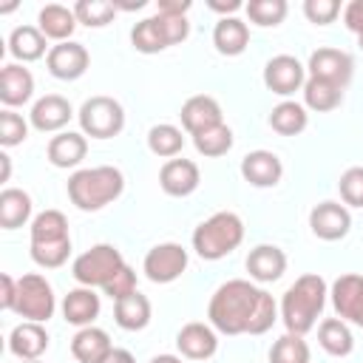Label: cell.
<instances>
[{"instance_id": "5", "label": "cell", "mask_w": 363, "mask_h": 363, "mask_svg": "<svg viewBox=\"0 0 363 363\" xmlns=\"http://www.w3.org/2000/svg\"><path fill=\"white\" fill-rule=\"evenodd\" d=\"M244 241V221L233 210H218L193 230V250L204 261L227 258Z\"/></svg>"}, {"instance_id": "20", "label": "cell", "mask_w": 363, "mask_h": 363, "mask_svg": "<svg viewBox=\"0 0 363 363\" xmlns=\"http://www.w3.org/2000/svg\"><path fill=\"white\" fill-rule=\"evenodd\" d=\"M241 176L252 187H275L284 176V164L272 150H250L241 159Z\"/></svg>"}, {"instance_id": "21", "label": "cell", "mask_w": 363, "mask_h": 363, "mask_svg": "<svg viewBox=\"0 0 363 363\" xmlns=\"http://www.w3.org/2000/svg\"><path fill=\"white\" fill-rule=\"evenodd\" d=\"M247 272L258 284H272L286 272V252L275 244H258L247 255Z\"/></svg>"}, {"instance_id": "42", "label": "cell", "mask_w": 363, "mask_h": 363, "mask_svg": "<svg viewBox=\"0 0 363 363\" xmlns=\"http://www.w3.org/2000/svg\"><path fill=\"white\" fill-rule=\"evenodd\" d=\"M303 14L315 26H329L340 14V3L337 0H303Z\"/></svg>"}, {"instance_id": "16", "label": "cell", "mask_w": 363, "mask_h": 363, "mask_svg": "<svg viewBox=\"0 0 363 363\" xmlns=\"http://www.w3.org/2000/svg\"><path fill=\"white\" fill-rule=\"evenodd\" d=\"M176 349L182 352V357H187L193 363H201V360H210L218 352V335H216V329L210 323L190 320V323H184L179 329Z\"/></svg>"}, {"instance_id": "37", "label": "cell", "mask_w": 363, "mask_h": 363, "mask_svg": "<svg viewBox=\"0 0 363 363\" xmlns=\"http://www.w3.org/2000/svg\"><path fill=\"white\" fill-rule=\"evenodd\" d=\"M193 147L207 159H218L233 147V130L224 122L216 125V128H207V130L193 136Z\"/></svg>"}, {"instance_id": "29", "label": "cell", "mask_w": 363, "mask_h": 363, "mask_svg": "<svg viewBox=\"0 0 363 363\" xmlns=\"http://www.w3.org/2000/svg\"><path fill=\"white\" fill-rule=\"evenodd\" d=\"M111 349H113V343H111L108 332L99 326H82L71 337V354L77 363H99Z\"/></svg>"}, {"instance_id": "48", "label": "cell", "mask_w": 363, "mask_h": 363, "mask_svg": "<svg viewBox=\"0 0 363 363\" xmlns=\"http://www.w3.org/2000/svg\"><path fill=\"white\" fill-rule=\"evenodd\" d=\"M99 363H136V360H133V354H130L128 349H116V346H113Z\"/></svg>"}, {"instance_id": "23", "label": "cell", "mask_w": 363, "mask_h": 363, "mask_svg": "<svg viewBox=\"0 0 363 363\" xmlns=\"http://www.w3.org/2000/svg\"><path fill=\"white\" fill-rule=\"evenodd\" d=\"M34 96V77L28 68H23L20 62H9L0 71V102L6 108H17L26 105Z\"/></svg>"}, {"instance_id": "30", "label": "cell", "mask_w": 363, "mask_h": 363, "mask_svg": "<svg viewBox=\"0 0 363 363\" xmlns=\"http://www.w3.org/2000/svg\"><path fill=\"white\" fill-rule=\"evenodd\" d=\"M213 45L224 57H238L250 45V28L238 17H221L213 28Z\"/></svg>"}, {"instance_id": "46", "label": "cell", "mask_w": 363, "mask_h": 363, "mask_svg": "<svg viewBox=\"0 0 363 363\" xmlns=\"http://www.w3.org/2000/svg\"><path fill=\"white\" fill-rule=\"evenodd\" d=\"M190 0H159L156 3V11L159 14H170V17H187L190 11Z\"/></svg>"}, {"instance_id": "32", "label": "cell", "mask_w": 363, "mask_h": 363, "mask_svg": "<svg viewBox=\"0 0 363 363\" xmlns=\"http://www.w3.org/2000/svg\"><path fill=\"white\" fill-rule=\"evenodd\" d=\"M306 125H309V113L295 99H284L269 111V128L281 136H298L306 130Z\"/></svg>"}, {"instance_id": "38", "label": "cell", "mask_w": 363, "mask_h": 363, "mask_svg": "<svg viewBox=\"0 0 363 363\" xmlns=\"http://www.w3.org/2000/svg\"><path fill=\"white\" fill-rule=\"evenodd\" d=\"M244 11H247L250 23H255L261 28H275L284 23L289 6H286V0H250L244 6Z\"/></svg>"}, {"instance_id": "8", "label": "cell", "mask_w": 363, "mask_h": 363, "mask_svg": "<svg viewBox=\"0 0 363 363\" xmlns=\"http://www.w3.org/2000/svg\"><path fill=\"white\" fill-rule=\"evenodd\" d=\"M125 267V258L122 252L113 247V244H94L91 250L79 252L71 264V275L79 286H105L119 269Z\"/></svg>"}, {"instance_id": "18", "label": "cell", "mask_w": 363, "mask_h": 363, "mask_svg": "<svg viewBox=\"0 0 363 363\" xmlns=\"http://www.w3.org/2000/svg\"><path fill=\"white\" fill-rule=\"evenodd\" d=\"M199 182H201V173H199V164L190 162V159H167L159 170V187L173 196V199H184L190 193L199 190Z\"/></svg>"}, {"instance_id": "7", "label": "cell", "mask_w": 363, "mask_h": 363, "mask_svg": "<svg viewBox=\"0 0 363 363\" xmlns=\"http://www.w3.org/2000/svg\"><path fill=\"white\" fill-rule=\"evenodd\" d=\"M77 119H79V133L91 139H113L125 128V108L113 96L96 94L79 105Z\"/></svg>"}, {"instance_id": "24", "label": "cell", "mask_w": 363, "mask_h": 363, "mask_svg": "<svg viewBox=\"0 0 363 363\" xmlns=\"http://www.w3.org/2000/svg\"><path fill=\"white\" fill-rule=\"evenodd\" d=\"M88 153V139L85 133H77V130H62L57 136H51L48 147H45V156L54 167H77Z\"/></svg>"}, {"instance_id": "10", "label": "cell", "mask_w": 363, "mask_h": 363, "mask_svg": "<svg viewBox=\"0 0 363 363\" xmlns=\"http://www.w3.org/2000/svg\"><path fill=\"white\" fill-rule=\"evenodd\" d=\"M187 264H190L187 250L176 241H164V244H156L147 250V255L142 261V272L153 284H173L176 278H182Z\"/></svg>"}, {"instance_id": "26", "label": "cell", "mask_w": 363, "mask_h": 363, "mask_svg": "<svg viewBox=\"0 0 363 363\" xmlns=\"http://www.w3.org/2000/svg\"><path fill=\"white\" fill-rule=\"evenodd\" d=\"M37 28L45 34V40H54V43H68L74 28H77V14L74 9L68 6H60V3H48L40 9L37 14Z\"/></svg>"}, {"instance_id": "36", "label": "cell", "mask_w": 363, "mask_h": 363, "mask_svg": "<svg viewBox=\"0 0 363 363\" xmlns=\"http://www.w3.org/2000/svg\"><path fill=\"white\" fill-rule=\"evenodd\" d=\"M309 343L303 340V335L292 332H284L269 349V363H309Z\"/></svg>"}, {"instance_id": "9", "label": "cell", "mask_w": 363, "mask_h": 363, "mask_svg": "<svg viewBox=\"0 0 363 363\" xmlns=\"http://www.w3.org/2000/svg\"><path fill=\"white\" fill-rule=\"evenodd\" d=\"M57 309L54 301V289L51 284L40 275V272H26L17 278V303L14 312L23 320H34V323H45Z\"/></svg>"}, {"instance_id": "45", "label": "cell", "mask_w": 363, "mask_h": 363, "mask_svg": "<svg viewBox=\"0 0 363 363\" xmlns=\"http://www.w3.org/2000/svg\"><path fill=\"white\" fill-rule=\"evenodd\" d=\"M14 303H17V278L3 272L0 275V309L14 312Z\"/></svg>"}, {"instance_id": "4", "label": "cell", "mask_w": 363, "mask_h": 363, "mask_svg": "<svg viewBox=\"0 0 363 363\" xmlns=\"http://www.w3.org/2000/svg\"><path fill=\"white\" fill-rule=\"evenodd\" d=\"M71 255L68 218L60 210H43L31 218V261L43 269H57Z\"/></svg>"}, {"instance_id": "14", "label": "cell", "mask_w": 363, "mask_h": 363, "mask_svg": "<svg viewBox=\"0 0 363 363\" xmlns=\"http://www.w3.org/2000/svg\"><path fill=\"white\" fill-rule=\"evenodd\" d=\"M309 230L320 241H340L352 230V213L340 201H320L309 210Z\"/></svg>"}, {"instance_id": "22", "label": "cell", "mask_w": 363, "mask_h": 363, "mask_svg": "<svg viewBox=\"0 0 363 363\" xmlns=\"http://www.w3.org/2000/svg\"><path fill=\"white\" fill-rule=\"evenodd\" d=\"M45 349H48V332L43 323L23 320L9 335V352L17 360H40Z\"/></svg>"}, {"instance_id": "19", "label": "cell", "mask_w": 363, "mask_h": 363, "mask_svg": "<svg viewBox=\"0 0 363 363\" xmlns=\"http://www.w3.org/2000/svg\"><path fill=\"white\" fill-rule=\"evenodd\" d=\"M179 119H182V128H184L190 136H196V133H201V130L216 128V125L224 122L221 105H218V99L210 96V94H196V96H190V99L182 105Z\"/></svg>"}, {"instance_id": "50", "label": "cell", "mask_w": 363, "mask_h": 363, "mask_svg": "<svg viewBox=\"0 0 363 363\" xmlns=\"http://www.w3.org/2000/svg\"><path fill=\"white\" fill-rule=\"evenodd\" d=\"M150 363H182V357H176V354H156V357H150Z\"/></svg>"}, {"instance_id": "2", "label": "cell", "mask_w": 363, "mask_h": 363, "mask_svg": "<svg viewBox=\"0 0 363 363\" xmlns=\"http://www.w3.org/2000/svg\"><path fill=\"white\" fill-rule=\"evenodd\" d=\"M326 295L329 286L318 272H306L301 275L281 298V320L286 326V332L292 335H306L309 329H315L323 306H326Z\"/></svg>"}, {"instance_id": "13", "label": "cell", "mask_w": 363, "mask_h": 363, "mask_svg": "<svg viewBox=\"0 0 363 363\" xmlns=\"http://www.w3.org/2000/svg\"><path fill=\"white\" fill-rule=\"evenodd\" d=\"M329 295L337 318L363 329V272H346L335 278Z\"/></svg>"}, {"instance_id": "34", "label": "cell", "mask_w": 363, "mask_h": 363, "mask_svg": "<svg viewBox=\"0 0 363 363\" xmlns=\"http://www.w3.org/2000/svg\"><path fill=\"white\" fill-rule=\"evenodd\" d=\"M343 102V88L323 82V79H306L303 82V108L315 113H329Z\"/></svg>"}, {"instance_id": "40", "label": "cell", "mask_w": 363, "mask_h": 363, "mask_svg": "<svg viewBox=\"0 0 363 363\" xmlns=\"http://www.w3.org/2000/svg\"><path fill=\"white\" fill-rule=\"evenodd\" d=\"M26 139H28V122L17 111L3 108L0 111V145L14 147V145H23Z\"/></svg>"}, {"instance_id": "12", "label": "cell", "mask_w": 363, "mask_h": 363, "mask_svg": "<svg viewBox=\"0 0 363 363\" xmlns=\"http://www.w3.org/2000/svg\"><path fill=\"white\" fill-rule=\"evenodd\" d=\"M306 82V65H301L292 54H275L264 65V85L278 96H292L295 91H303Z\"/></svg>"}, {"instance_id": "17", "label": "cell", "mask_w": 363, "mask_h": 363, "mask_svg": "<svg viewBox=\"0 0 363 363\" xmlns=\"http://www.w3.org/2000/svg\"><path fill=\"white\" fill-rule=\"evenodd\" d=\"M74 116V108L65 96L60 94H45L40 96L34 105H31V113H28V122L34 130L40 133H62V128L71 122Z\"/></svg>"}, {"instance_id": "44", "label": "cell", "mask_w": 363, "mask_h": 363, "mask_svg": "<svg viewBox=\"0 0 363 363\" xmlns=\"http://www.w3.org/2000/svg\"><path fill=\"white\" fill-rule=\"evenodd\" d=\"M343 26H346L352 34L363 37V0L346 3V9H343Z\"/></svg>"}, {"instance_id": "1", "label": "cell", "mask_w": 363, "mask_h": 363, "mask_svg": "<svg viewBox=\"0 0 363 363\" xmlns=\"http://www.w3.org/2000/svg\"><path fill=\"white\" fill-rule=\"evenodd\" d=\"M207 318L221 335H264L278 318V303L252 281L233 278L213 292Z\"/></svg>"}, {"instance_id": "35", "label": "cell", "mask_w": 363, "mask_h": 363, "mask_svg": "<svg viewBox=\"0 0 363 363\" xmlns=\"http://www.w3.org/2000/svg\"><path fill=\"white\" fill-rule=\"evenodd\" d=\"M147 147L153 156H162V159H176L184 147V136H182V128L170 125V122H162V125H153L147 130Z\"/></svg>"}, {"instance_id": "39", "label": "cell", "mask_w": 363, "mask_h": 363, "mask_svg": "<svg viewBox=\"0 0 363 363\" xmlns=\"http://www.w3.org/2000/svg\"><path fill=\"white\" fill-rule=\"evenodd\" d=\"M116 6L108 3V0H79L74 3V14H77V23L88 26V28H102L108 26L113 17H116Z\"/></svg>"}, {"instance_id": "28", "label": "cell", "mask_w": 363, "mask_h": 363, "mask_svg": "<svg viewBox=\"0 0 363 363\" xmlns=\"http://www.w3.org/2000/svg\"><path fill=\"white\" fill-rule=\"evenodd\" d=\"M48 40L37 26H17L9 34V54L17 62H34L40 57H48Z\"/></svg>"}, {"instance_id": "27", "label": "cell", "mask_w": 363, "mask_h": 363, "mask_svg": "<svg viewBox=\"0 0 363 363\" xmlns=\"http://www.w3.org/2000/svg\"><path fill=\"white\" fill-rule=\"evenodd\" d=\"M150 315H153L150 301H147V295H142L139 289L130 292V295H125V298H119V301H113V320H116V326L125 329V332H139V329H145V326L150 323Z\"/></svg>"}, {"instance_id": "6", "label": "cell", "mask_w": 363, "mask_h": 363, "mask_svg": "<svg viewBox=\"0 0 363 363\" xmlns=\"http://www.w3.org/2000/svg\"><path fill=\"white\" fill-rule=\"evenodd\" d=\"M190 34V23L187 17H170V14H153L139 20L130 28V45L139 54H159L176 43H184Z\"/></svg>"}, {"instance_id": "31", "label": "cell", "mask_w": 363, "mask_h": 363, "mask_svg": "<svg viewBox=\"0 0 363 363\" xmlns=\"http://www.w3.org/2000/svg\"><path fill=\"white\" fill-rule=\"evenodd\" d=\"M318 343H320V349H323L326 354H332V357H346V354H352V349H354L352 329H349V323L340 320V318H326V320H320V326H318Z\"/></svg>"}, {"instance_id": "3", "label": "cell", "mask_w": 363, "mask_h": 363, "mask_svg": "<svg viewBox=\"0 0 363 363\" xmlns=\"http://www.w3.org/2000/svg\"><path fill=\"white\" fill-rule=\"evenodd\" d=\"M68 199L77 210L82 213H96L108 204H113L122 190H125V176L113 164H99V167H82L71 173L68 179Z\"/></svg>"}, {"instance_id": "11", "label": "cell", "mask_w": 363, "mask_h": 363, "mask_svg": "<svg viewBox=\"0 0 363 363\" xmlns=\"http://www.w3.org/2000/svg\"><path fill=\"white\" fill-rule=\"evenodd\" d=\"M306 71L312 79H323V82H332L337 88H346L354 77V60L340 48L323 45V48H315L309 54Z\"/></svg>"}, {"instance_id": "41", "label": "cell", "mask_w": 363, "mask_h": 363, "mask_svg": "<svg viewBox=\"0 0 363 363\" xmlns=\"http://www.w3.org/2000/svg\"><path fill=\"white\" fill-rule=\"evenodd\" d=\"M337 190H340V199L346 207H363V167L343 170Z\"/></svg>"}, {"instance_id": "52", "label": "cell", "mask_w": 363, "mask_h": 363, "mask_svg": "<svg viewBox=\"0 0 363 363\" xmlns=\"http://www.w3.org/2000/svg\"><path fill=\"white\" fill-rule=\"evenodd\" d=\"M20 363H40V360H20Z\"/></svg>"}, {"instance_id": "51", "label": "cell", "mask_w": 363, "mask_h": 363, "mask_svg": "<svg viewBox=\"0 0 363 363\" xmlns=\"http://www.w3.org/2000/svg\"><path fill=\"white\" fill-rule=\"evenodd\" d=\"M357 45H360V51H363V37H357Z\"/></svg>"}, {"instance_id": "33", "label": "cell", "mask_w": 363, "mask_h": 363, "mask_svg": "<svg viewBox=\"0 0 363 363\" xmlns=\"http://www.w3.org/2000/svg\"><path fill=\"white\" fill-rule=\"evenodd\" d=\"M31 218V196L20 187H6L0 193V227L17 230Z\"/></svg>"}, {"instance_id": "43", "label": "cell", "mask_w": 363, "mask_h": 363, "mask_svg": "<svg viewBox=\"0 0 363 363\" xmlns=\"http://www.w3.org/2000/svg\"><path fill=\"white\" fill-rule=\"evenodd\" d=\"M102 292L108 295V298H113V301H119V298H125V295H130V292H136V272L125 264L105 286H102Z\"/></svg>"}, {"instance_id": "25", "label": "cell", "mask_w": 363, "mask_h": 363, "mask_svg": "<svg viewBox=\"0 0 363 363\" xmlns=\"http://www.w3.org/2000/svg\"><path fill=\"white\" fill-rule=\"evenodd\" d=\"M99 315V295L91 286H77L62 298V318L71 326H94Z\"/></svg>"}, {"instance_id": "49", "label": "cell", "mask_w": 363, "mask_h": 363, "mask_svg": "<svg viewBox=\"0 0 363 363\" xmlns=\"http://www.w3.org/2000/svg\"><path fill=\"white\" fill-rule=\"evenodd\" d=\"M0 164H3L0 182H9V176H11V156H9V153H0Z\"/></svg>"}, {"instance_id": "47", "label": "cell", "mask_w": 363, "mask_h": 363, "mask_svg": "<svg viewBox=\"0 0 363 363\" xmlns=\"http://www.w3.org/2000/svg\"><path fill=\"white\" fill-rule=\"evenodd\" d=\"M207 6H210L213 11H218V14H224V17H233L238 9H244L241 0H207Z\"/></svg>"}, {"instance_id": "15", "label": "cell", "mask_w": 363, "mask_h": 363, "mask_svg": "<svg viewBox=\"0 0 363 363\" xmlns=\"http://www.w3.org/2000/svg\"><path fill=\"white\" fill-rule=\"evenodd\" d=\"M88 65H91L88 48H85L82 43H74V40L51 45V51H48V57H45L48 74L57 77V79H65V82L79 79V77L88 71Z\"/></svg>"}]
</instances>
